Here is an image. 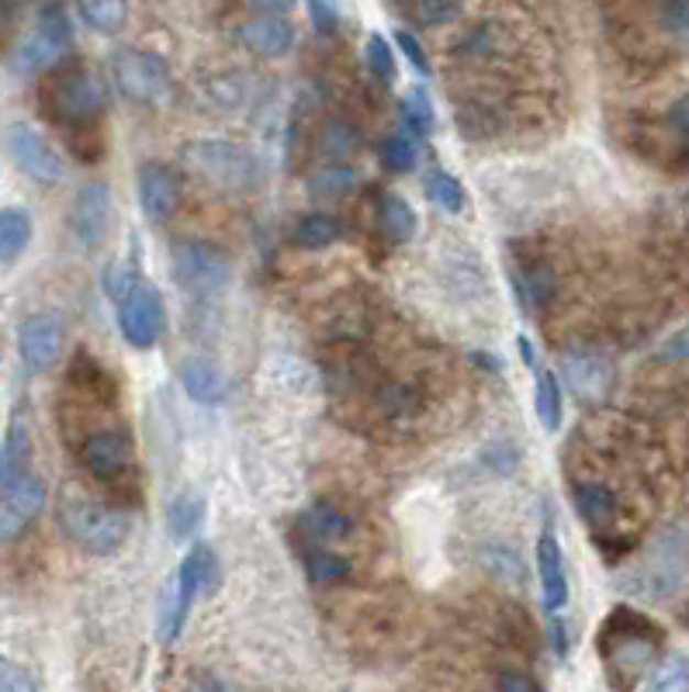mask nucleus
<instances>
[{
  "label": "nucleus",
  "instance_id": "79ce46f5",
  "mask_svg": "<svg viewBox=\"0 0 689 692\" xmlns=\"http://www.w3.org/2000/svg\"><path fill=\"white\" fill-rule=\"evenodd\" d=\"M29 689H39V682H35V675L29 672V668L0 658V692H29Z\"/></svg>",
  "mask_w": 689,
  "mask_h": 692
},
{
  "label": "nucleus",
  "instance_id": "f704fd0d",
  "mask_svg": "<svg viewBox=\"0 0 689 692\" xmlns=\"http://www.w3.org/2000/svg\"><path fill=\"white\" fill-rule=\"evenodd\" d=\"M69 381H74V385L80 388V392H87V395H101V398H111L114 395V385H111V377H108V371L94 361V356H87V353H77L74 356V367H69Z\"/></svg>",
  "mask_w": 689,
  "mask_h": 692
},
{
  "label": "nucleus",
  "instance_id": "8fccbe9b",
  "mask_svg": "<svg viewBox=\"0 0 689 692\" xmlns=\"http://www.w3.org/2000/svg\"><path fill=\"white\" fill-rule=\"evenodd\" d=\"M551 616V644H555V651L565 655L568 651V634H565V624H561V616L558 613H548Z\"/></svg>",
  "mask_w": 689,
  "mask_h": 692
},
{
  "label": "nucleus",
  "instance_id": "49530a36",
  "mask_svg": "<svg viewBox=\"0 0 689 692\" xmlns=\"http://www.w3.org/2000/svg\"><path fill=\"white\" fill-rule=\"evenodd\" d=\"M322 153L332 160V156H347V153H353V132L350 129H343V125H329V132H326V142H322Z\"/></svg>",
  "mask_w": 689,
  "mask_h": 692
},
{
  "label": "nucleus",
  "instance_id": "864d4df0",
  "mask_svg": "<svg viewBox=\"0 0 689 692\" xmlns=\"http://www.w3.org/2000/svg\"><path fill=\"white\" fill-rule=\"evenodd\" d=\"M676 219H679L682 229H689V190L679 195V201H676Z\"/></svg>",
  "mask_w": 689,
  "mask_h": 692
},
{
  "label": "nucleus",
  "instance_id": "6e6552de",
  "mask_svg": "<svg viewBox=\"0 0 689 692\" xmlns=\"http://www.w3.org/2000/svg\"><path fill=\"white\" fill-rule=\"evenodd\" d=\"M42 506H45V485L32 468L4 474L0 479V543H11L25 534L32 527V519L42 513Z\"/></svg>",
  "mask_w": 689,
  "mask_h": 692
},
{
  "label": "nucleus",
  "instance_id": "603ef678",
  "mask_svg": "<svg viewBox=\"0 0 689 692\" xmlns=\"http://www.w3.org/2000/svg\"><path fill=\"white\" fill-rule=\"evenodd\" d=\"M516 350H520V356H524V364H527L531 371L540 367V364H537V347L531 343V337H516Z\"/></svg>",
  "mask_w": 689,
  "mask_h": 692
},
{
  "label": "nucleus",
  "instance_id": "bb28decb",
  "mask_svg": "<svg viewBox=\"0 0 689 692\" xmlns=\"http://www.w3.org/2000/svg\"><path fill=\"white\" fill-rule=\"evenodd\" d=\"M80 18L94 32L118 35L129 25V0H77Z\"/></svg>",
  "mask_w": 689,
  "mask_h": 692
},
{
  "label": "nucleus",
  "instance_id": "a878e982",
  "mask_svg": "<svg viewBox=\"0 0 689 692\" xmlns=\"http://www.w3.org/2000/svg\"><path fill=\"white\" fill-rule=\"evenodd\" d=\"M534 405H537V419L548 433H558L565 422V392L555 371H540L537 385H534Z\"/></svg>",
  "mask_w": 689,
  "mask_h": 692
},
{
  "label": "nucleus",
  "instance_id": "0eeeda50",
  "mask_svg": "<svg viewBox=\"0 0 689 692\" xmlns=\"http://www.w3.org/2000/svg\"><path fill=\"white\" fill-rule=\"evenodd\" d=\"M181 160L205 180L222 190H243L253 180V160L226 139H195L187 142Z\"/></svg>",
  "mask_w": 689,
  "mask_h": 692
},
{
  "label": "nucleus",
  "instance_id": "aec40b11",
  "mask_svg": "<svg viewBox=\"0 0 689 692\" xmlns=\"http://www.w3.org/2000/svg\"><path fill=\"white\" fill-rule=\"evenodd\" d=\"M177 575L184 582V589L195 595H216L219 592V582H222V568H219V558L216 551H211L208 543H195L192 551H187V558L181 561Z\"/></svg>",
  "mask_w": 689,
  "mask_h": 692
},
{
  "label": "nucleus",
  "instance_id": "a19ab883",
  "mask_svg": "<svg viewBox=\"0 0 689 692\" xmlns=\"http://www.w3.org/2000/svg\"><path fill=\"white\" fill-rule=\"evenodd\" d=\"M139 284V274H135V267H129V264H111L108 271H105V295L118 305V301H125L129 295H132V288Z\"/></svg>",
  "mask_w": 689,
  "mask_h": 692
},
{
  "label": "nucleus",
  "instance_id": "c756f323",
  "mask_svg": "<svg viewBox=\"0 0 689 692\" xmlns=\"http://www.w3.org/2000/svg\"><path fill=\"white\" fill-rule=\"evenodd\" d=\"M292 240L302 250H326V246H332V243L340 240V222L332 219V215H322V211L305 215V219L295 226Z\"/></svg>",
  "mask_w": 689,
  "mask_h": 692
},
{
  "label": "nucleus",
  "instance_id": "c9c22d12",
  "mask_svg": "<svg viewBox=\"0 0 689 692\" xmlns=\"http://www.w3.org/2000/svg\"><path fill=\"white\" fill-rule=\"evenodd\" d=\"M32 468V433L21 416L11 419V433H8V447H4V474H18ZM0 474V479H4Z\"/></svg>",
  "mask_w": 689,
  "mask_h": 692
},
{
  "label": "nucleus",
  "instance_id": "37998d69",
  "mask_svg": "<svg viewBox=\"0 0 689 692\" xmlns=\"http://www.w3.org/2000/svg\"><path fill=\"white\" fill-rule=\"evenodd\" d=\"M308 21L319 35H332L340 29V8L337 0H308Z\"/></svg>",
  "mask_w": 689,
  "mask_h": 692
},
{
  "label": "nucleus",
  "instance_id": "ddd939ff",
  "mask_svg": "<svg viewBox=\"0 0 689 692\" xmlns=\"http://www.w3.org/2000/svg\"><path fill=\"white\" fill-rule=\"evenodd\" d=\"M18 353L32 374L53 371L63 353V322L56 316H29L18 326Z\"/></svg>",
  "mask_w": 689,
  "mask_h": 692
},
{
  "label": "nucleus",
  "instance_id": "a211bd4d",
  "mask_svg": "<svg viewBox=\"0 0 689 692\" xmlns=\"http://www.w3.org/2000/svg\"><path fill=\"white\" fill-rule=\"evenodd\" d=\"M679 543H682V537H672V540L658 543L655 558L645 568V582L648 585H641V592H645V595H669V592L679 589V582L686 575V561H689L686 551H679Z\"/></svg>",
  "mask_w": 689,
  "mask_h": 692
},
{
  "label": "nucleus",
  "instance_id": "6e6d98bb",
  "mask_svg": "<svg viewBox=\"0 0 689 692\" xmlns=\"http://www.w3.org/2000/svg\"><path fill=\"white\" fill-rule=\"evenodd\" d=\"M0 474H4V447H0Z\"/></svg>",
  "mask_w": 689,
  "mask_h": 692
},
{
  "label": "nucleus",
  "instance_id": "473e14b6",
  "mask_svg": "<svg viewBox=\"0 0 689 692\" xmlns=\"http://www.w3.org/2000/svg\"><path fill=\"white\" fill-rule=\"evenodd\" d=\"M402 14H409L413 21H419L423 29H440L458 21L461 4L458 0H395Z\"/></svg>",
  "mask_w": 689,
  "mask_h": 692
},
{
  "label": "nucleus",
  "instance_id": "9d476101",
  "mask_svg": "<svg viewBox=\"0 0 689 692\" xmlns=\"http://www.w3.org/2000/svg\"><path fill=\"white\" fill-rule=\"evenodd\" d=\"M80 461L84 468L94 474L98 482L114 485L132 474L135 468V447L129 440V433L122 429H98L80 443Z\"/></svg>",
  "mask_w": 689,
  "mask_h": 692
},
{
  "label": "nucleus",
  "instance_id": "2f4dec72",
  "mask_svg": "<svg viewBox=\"0 0 689 692\" xmlns=\"http://www.w3.org/2000/svg\"><path fill=\"white\" fill-rule=\"evenodd\" d=\"M645 685L655 689V692H686L689 689V658L679 655V651L661 655L648 672Z\"/></svg>",
  "mask_w": 689,
  "mask_h": 692
},
{
  "label": "nucleus",
  "instance_id": "3c124183",
  "mask_svg": "<svg viewBox=\"0 0 689 692\" xmlns=\"http://www.w3.org/2000/svg\"><path fill=\"white\" fill-rule=\"evenodd\" d=\"M499 689H520V692H531V689H540L534 679H524V675H499L495 682Z\"/></svg>",
  "mask_w": 689,
  "mask_h": 692
},
{
  "label": "nucleus",
  "instance_id": "e433bc0d",
  "mask_svg": "<svg viewBox=\"0 0 689 692\" xmlns=\"http://www.w3.org/2000/svg\"><path fill=\"white\" fill-rule=\"evenodd\" d=\"M426 198H430L440 211L458 215L464 208V187L455 174L437 171V174H430V180H426Z\"/></svg>",
  "mask_w": 689,
  "mask_h": 692
},
{
  "label": "nucleus",
  "instance_id": "c85d7f7f",
  "mask_svg": "<svg viewBox=\"0 0 689 692\" xmlns=\"http://www.w3.org/2000/svg\"><path fill=\"white\" fill-rule=\"evenodd\" d=\"M568 381L582 402H597L610 388V367L603 361H592V356H579V361L568 364Z\"/></svg>",
  "mask_w": 689,
  "mask_h": 692
},
{
  "label": "nucleus",
  "instance_id": "7ed1b4c3",
  "mask_svg": "<svg viewBox=\"0 0 689 692\" xmlns=\"http://www.w3.org/2000/svg\"><path fill=\"white\" fill-rule=\"evenodd\" d=\"M59 527L77 547H84V551L111 554L125 543L132 523L122 509L105 506L98 498H90L87 492L69 485L59 495Z\"/></svg>",
  "mask_w": 689,
  "mask_h": 692
},
{
  "label": "nucleus",
  "instance_id": "5fc2aeb1",
  "mask_svg": "<svg viewBox=\"0 0 689 692\" xmlns=\"http://www.w3.org/2000/svg\"><path fill=\"white\" fill-rule=\"evenodd\" d=\"M474 361H482V367H485V371H499V367H495V361H492L489 353H474Z\"/></svg>",
  "mask_w": 689,
  "mask_h": 692
},
{
  "label": "nucleus",
  "instance_id": "f8f14e48",
  "mask_svg": "<svg viewBox=\"0 0 689 692\" xmlns=\"http://www.w3.org/2000/svg\"><path fill=\"white\" fill-rule=\"evenodd\" d=\"M184 198L181 174L166 163H146L139 171V208L150 222H171Z\"/></svg>",
  "mask_w": 689,
  "mask_h": 692
},
{
  "label": "nucleus",
  "instance_id": "7c9ffc66",
  "mask_svg": "<svg viewBox=\"0 0 689 692\" xmlns=\"http://www.w3.org/2000/svg\"><path fill=\"white\" fill-rule=\"evenodd\" d=\"M402 125H406L416 139H426L437 129V108L423 87H413L406 98H402Z\"/></svg>",
  "mask_w": 689,
  "mask_h": 692
},
{
  "label": "nucleus",
  "instance_id": "f257e3e1",
  "mask_svg": "<svg viewBox=\"0 0 689 692\" xmlns=\"http://www.w3.org/2000/svg\"><path fill=\"white\" fill-rule=\"evenodd\" d=\"M665 630L652 616L631 606H613L600 627V655L616 675V685H637L641 675H648L661 658Z\"/></svg>",
  "mask_w": 689,
  "mask_h": 692
},
{
  "label": "nucleus",
  "instance_id": "39448f33",
  "mask_svg": "<svg viewBox=\"0 0 689 692\" xmlns=\"http://www.w3.org/2000/svg\"><path fill=\"white\" fill-rule=\"evenodd\" d=\"M111 80L125 101L132 105H163L174 94L171 66L160 53L150 50H122L111 59Z\"/></svg>",
  "mask_w": 689,
  "mask_h": 692
},
{
  "label": "nucleus",
  "instance_id": "9b49d317",
  "mask_svg": "<svg viewBox=\"0 0 689 692\" xmlns=\"http://www.w3.org/2000/svg\"><path fill=\"white\" fill-rule=\"evenodd\" d=\"M4 142H8L11 160L18 163V171L25 177L39 180V184H59L63 180V174H66L63 156L32 125H25V122L11 125Z\"/></svg>",
  "mask_w": 689,
  "mask_h": 692
},
{
  "label": "nucleus",
  "instance_id": "f03ea898",
  "mask_svg": "<svg viewBox=\"0 0 689 692\" xmlns=\"http://www.w3.org/2000/svg\"><path fill=\"white\" fill-rule=\"evenodd\" d=\"M42 111L66 129V135L90 132L108 111V87L84 66H63L42 87Z\"/></svg>",
  "mask_w": 689,
  "mask_h": 692
},
{
  "label": "nucleus",
  "instance_id": "20e7f679",
  "mask_svg": "<svg viewBox=\"0 0 689 692\" xmlns=\"http://www.w3.org/2000/svg\"><path fill=\"white\" fill-rule=\"evenodd\" d=\"M69 50H74V21H69L63 0H45L35 18V29L18 45L14 69L21 77L50 74L69 56Z\"/></svg>",
  "mask_w": 689,
  "mask_h": 692
},
{
  "label": "nucleus",
  "instance_id": "cd10ccee",
  "mask_svg": "<svg viewBox=\"0 0 689 692\" xmlns=\"http://www.w3.org/2000/svg\"><path fill=\"white\" fill-rule=\"evenodd\" d=\"M205 519V498L198 492H181L171 506H166V530L174 540H187Z\"/></svg>",
  "mask_w": 689,
  "mask_h": 692
},
{
  "label": "nucleus",
  "instance_id": "412c9836",
  "mask_svg": "<svg viewBox=\"0 0 689 692\" xmlns=\"http://www.w3.org/2000/svg\"><path fill=\"white\" fill-rule=\"evenodd\" d=\"M513 288L520 295V305H524L527 312L540 316L558 292V277L548 264H524L513 271Z\"/></svg>",
  "mask_w": 689,
  "mask_h": 692
},
{
  "label": "nucleus",
  "instance_id": "b1692460",
  "mask_svg": "<svg viewBox=\"0 0 689 692\" xmlns=\"http://www.w3.org/2000/svg\"><path fill=\"white\" fill-rule=\"evenodd\" d=\"M378 226H382V235L389 243H409L416 235V211L409 208V201L395 195V190H389V195H382V201H378Z\"/></svg>",
  "mask_w": 689,
  "mask_h": 692
},
{
  "label": "nucleus",
  "instance_id": "4be33fe9",
  "mask_svg": "<svg viewBox=\"0 0 689 692\" xmlns=\"http://www.w3.org/2000/svg\"><path fill=\"white\" fill-rule=\"evenodd\" d=\"M181 385L198 405H222L229 398V377L211 361H187L181 367Z\"/></svg>",
  "mask_w": 689,
  "mask_h": 692
},
{
  "label": "nucleus",
  "instance_id": "c03bdc74",
  "mask_svg": "<svg viewBox=\"0 0 689 692\" xmlns=\"http://www.w3.org/2000/svg\"><path fill=\"white\" fill-rule=\"evenodd\" d=\"M665 125H669V132L679 139V146L689 160V90L682 94L679 101H672L669 114H665Z\"/></svg>",
  "mask_w": 689,
  "mask_h": 692
},
{
  "label": "nucleus",
  "instance_id": "f3484780",
  "mask_svg": "<svg viewBox=\"0 0 689 692\" xmlns=\"http://www.w3.org/2000/svg\"><path fill=\"white\" fill-rule=\"evenodd\" d=\"M192 603L195 595L184 589L181 575L174 571L171 579L163 582V592H160V603H156V637L160 644H174L187 624V613H192Z\"/></svg>",
  "mask_w": 689,
  "mask_h": 692
},
{
  "label": "nucleus",
  "instance_id": "58836bf2",
  "mask_svg": "<svg viewBox=\"0 0 689 692\" xmlns=\"http://www.w3.org/2000/svg\"><path fill=\"white\" fill-rule=\"evenodd\" d=\"M368 66L382 84H395L398 80V63H395V53H392V42H385L382 35H371L368 39Z\"/></svg>",
  "mask_w": 689,
  "mask_h": 692
},
{
  "label": "nucleus",
  "instance_id": "09e8293b",
  "mask_svg": "<svg viewBox=\"0 0 689 692\" xmlns=\"http://www.w3.org/2000/svg\"><path fill=\"white\" fill-rule=\"evenodd\" d=\"M250 11L256 14H274V18H284V14H292V8L298 4V0H247Z\"/></svg>",
  "mask_w": 689,
  "mask_h": 692
},
{
  "label": "nucleus",
  "instance_id": "ea45409f",
  "mask_svg": "<svg viewBox=\"0 0 689 692\" xmlns=\"http://www.w3.org/2000/svg\"><path fill=\"white\" fill-rule=\"evenodd\" d=\"M658 25L679 42H689V0H661Z\"/></svg>",
  "mask_w": 689,
  "mask_h": 692
},
{
  "label": "nucleus",
  "instance_id": "72a5a7b5",
  "mask_svg": "<svg viewBox=\"0 0 689 692\" xmlns=\"http://www.w3.org/2000/svg\"><path fill=\"white\" fill-rule=\"evenodd\" d=\"M305 575L313 585H337V582H347L353 575V564L343 554L313 551V554H305Z\"/></svg>",
  "mask_w": 689,
  "mask_h": 692
},
{
  "label": "nucleus",
  "instance_id": "393cba45",
  "mask_svg": "<svg viewBox=\"0 0 689 692\" xmlns=\"http://www.w3.org/2000/svg\"><path fill=\"white\" fill-rule=\"evenodd\" d=\"M32 243V219L25 208H0V264L14 260Z\"/></svg>",
  "mask_w": 689,
  "mask_h": 692
},
{
  "label": "nucleus",
  "instance_id": "423d86ee",
  "mask_svg": "<svg viewBox=\"0 0 689 692\" xmlns=\"http://www.w3.org/2000/svg\"><path fill=\"white\" fill-rule=\"evenodd\" d=\"M171 274L177 288L192 298L219 295L229 281V260L219 246L201 243V240H181L171 253Z\"/></svg>",
  "mask_w": 689,
  "mask_h": 692
},
{
  "label": "nucleus",
  "instance_id": "1a4fd4ad",
  "mask_svg": "<svg viewBox=\"0 0 689 692\" xmlns=\"http://www.w3.org/2000/svg\"><path fill=\"white\" fill-rule=\"evenodd\" d=\"M118 329L129 347L135 350H153L166 329V308L153 284L139 281L125 301H118Z\"/></svg>",
  "mask_w": 689,
  "mask_h": 692
},
{
  "label": "nucleus",
  "instance_id": "4468645a",
  "mask_svg": "<svg viewBox=\"0 0 689 692\" xmlns=\"http://www.w3.org/2000/svg\"><path fill=\"white\" fill-rule=\"evenodd\" d=\"M111 219L114 215L108 184H87L74 201V211H69V226H74L80 246H101L111 232Z\"/></svg>",
  "mask_w": 689,
  "mask_h": 692
},
{
  "label": "nucleus",
  "instance_id": "2eb2a0df",
  "mask_svg": "<svg viewBox=\"0 0 689 692\" xmlns=\"http://www.w3.org/2000/svg\"><path fill=\"white\" fill-rule=\"evenodd\" d=\"M537 575H540V600L548 613H561L568 606V568H565V551L551 530H544L537 540Z\"/></svg>",
  "mask_w": 689,
  "mask_h": 692
},
{
  "label": "nucleus",
  "instance_id": "a18cd8bd",
  "mask_svg": "<svg viewBox=\"0 0 689 692\" xmlns=\"http://www.w3.org/2000/svg\"><path fill=\"white\" fill-rule=\"evenodd\" d=\"M395 45L402 50V56H406L423 77H430L434 74V66H430V56H426V50L419 45V39L416 35H409V32H395Z\"/></svg>",
  "mask_w": 689,
  "mask_h": 692
},
{
  "label": "nucleus",
  "instance_id": "6ab92c4d",
  "mask_svg": "<svg viewBox=\"0 0 689 692\" xmlns=\"http://www.w3.org/2000/svg\"><path fill=\"white\" fill-rule=\"evenodd\" d=\"M572 503H576V513L582 516L586 527H592L597 534H610V527L616 523V495L613 488L600 485V482H579L572 488Z\"/></svg>",
  "mask_w": 689,
  "mask_h": 692
},
{
  "label": "nucleus",
  "instance_id": "4c0bfd02",
  "mask_svg": "<svg viewBox=\"0 0 689 692\" xmlns=\"http://www.w3.org/2000/svg\"><path fill=\"white\" fill-rule=\"evenodd\" d=\"M382 166L392 174H409L413 166H416V146L406 139V135H389L382 142Z\"/></svg>",
  "mask_w": 689,
  "mask_h": 692
},
{
  "label": "nucleus",
  "instance_id": "de8ad7c7",
  "mask_svg": "<svg viewBox=\"0 0 689 692\" xmlns=\"http://www.w3.org/2000/svg\"><path fill=\"white\" fill-rule=\"evenodd\" d=\"M658 356L661 361H689V322L676 332V337H669L661 343Z\"/></svg>",
  "mask_w": 689,
  "mask_h": 692
},
{
  "label": "nucleus",
  "instance_id": "dca6fc26",
  "mask_svg": "<svg viewBox=\"0 0 689 692\" xmlns=\"http://www.w3.org/2000/svg\"><path fill=\"white\" fill-rule=\"evenodd\" d=\"M240 39H243V45H247L250 53L264 56V59H281V56H288L295 50V29H292V21L274 18V14H260L256 21L243 25Z\"/></svg>",
  "mask_w": 689,
  "mask_h": 692
},
{
  "label": "nucleus",
  "instance_id": "5701e85b",
  "mask_svg": "<svg viewBox=\"0 0 689 692\" xmlns=\"http://www.w3.org/2000/svg\"><path fill=\"white\" fill-rule=\"evenodd\" d=\"M298 527L305 537H313L319 543H329V540H343L350 537L353 530V519L337 509V506H329V503H316V506H308L302 516H298Z\"/></svg>",
  "mask_w": 689,
  "mask_h": 692
}]
</instances>
